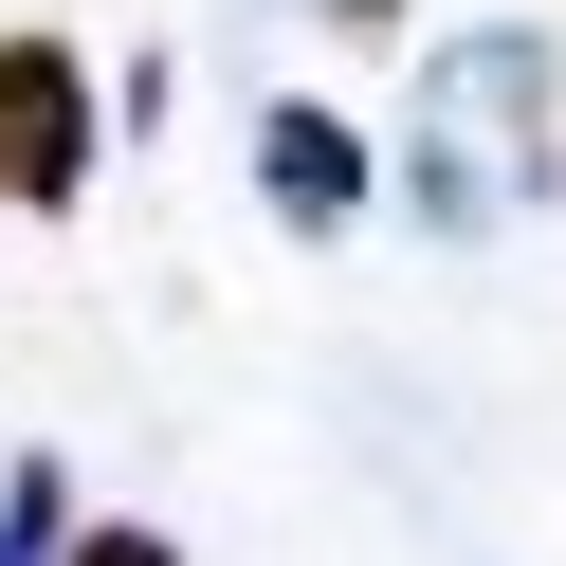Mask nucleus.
Masks as SVG:
<instances>
[{
    "instance_id": "obj_3",
    "label": "nucleus",
    "mask_w": 566,
    "mask_h": 566,
    "mask_svg": "<svg viewBox=\"0 0 566 566\" xmlns=\"http://www.w3.org/2000/svg\"><path fill=\"white\" fill-rule=\"evenodd\" d=\"M256 184L293 201V220H366V147H347L329 111H274L256 128Z\"/></svg>"
},
{
    "instance_id": "obj_6",
    "label": "nucleus",
    "mask_w": 566,
    "mask_h": 566,
    "mask_svg": "<svg viewBox=\"0 0 566 566\" xmlns=\"http://www.w3.org/2000/svg\"><path fill=\"white\" fill-rule=\"evenodd\" d=\"M329 19H366V38H384V19H402V0H329Z\"/></svg>"
},
{
    "instance_id": "obj_1",
    "label": "nucleus",
    "mask_w": 566,
    "mask_h": 566,
    "mask_svg": "<svg viewBox=\"0 0 566 566\" xmlns=\"http://www.w3.org/2000/svg\"><path fill=\"white\" fill-rule=\"evenodd\" d=\"M530 184H548V38H475L439 74V128H420V201L439 220H493Z\"/></svg>"
},
{
    "instance_id": "obj_5",
    "label": "nucleus",
    "mask_w": 566,
    "mask_h": 566,
    "mask_svg": "<svg viewBox=\"0 0 566 566\" xmlns=\"http://www.w3.org/2000/svg\"><path fill=\"white\" fill-rule=\"evenodd\" d=\"M74 566H165V548H147V530H92V548H74Z\"/></svg>"
},
{
    "instance_id": "obj_2",
    "label": "nucleus",
    "mask_w": 566,
    "mask_h": 566,
    "mask_svg": "<svg viewBox=\"0 0 566 566\" xmlns=\"http://www.w3.org/2000/svg\"><path fill=\"white\" fill-rule=\"evenodd\" d=\"M92 184V74L55 38H0V201H74Z\"/></svg>"
},
{
    "instance_id": "obj_4",
    "label": "nucleus",
    "mask_w": 566,
    "mask_h": 566,
    "mask_svg": "<svg viewBox=\"0 0 566 566\" xmlns=\"http://www.w3.org/2000/svg\"><path fill=\"white\" fill-rule=\"evenodd\" d=\"M55 548H74V475H55V457H38V475L0 493V566H55Z\"/></svg>"
}]
</instances>
